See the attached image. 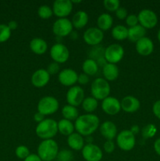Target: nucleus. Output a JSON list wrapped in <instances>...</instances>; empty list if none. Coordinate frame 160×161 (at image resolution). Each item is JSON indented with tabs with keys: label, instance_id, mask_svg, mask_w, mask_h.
<instances>
[{
	"label": "nucleus",
	"instance_id": "1",
	"mask_svg": "<svg viewBox=\"0 0 160 161\" xmlns=\"http://www.w3.org/2000/svg\"><path fill=\"white\" fill-rule=\"evenodd\" d=\"M100 125L98 116L94 114H83L78 116L75 122V129L82 136H89L97 130Z\"/></svg>",
	"mask_w": 160,
	"mask_h": 161
},
{
	"label": "nucleus",
	"instance_id": "2",
	"mask_svg": "<svg viewBox=\"0 0 160 161\" xmlns=\"http://www.w3.org/2000/svg\"><path fill=\"white\" fill-rule=\"evenodd\" d=\"M58 152V145L53 139L42 140L38 147V156L42 161L54 160Z\"/></svg>",
	"mask_w": 160,
	"mask_h": 161
},
{
	"label": "nucleus",
	"instance_id": "3",
	"mask_svg": "<svg viewBox=\"0 0 160 161\" xmlns=\"http://www.w3.org/2000/svg\"><path fill=\"white\" fill-rule=\"evenodd\" d=\"M58 131L57 122L53 119H45L35 128L36 135L43 140L52 139Z\"/></svg>",
	"mask_w": 160,
	"mask_h": 161
},
{
	"label": "nucleus",
	"instance_id": "4",
	"mask_svg": "<svg viewBox=\"0 0 160 161\" xmlns=\"http://www.w3.org/2000/svg\"><path fill=\"white\" fill-rule=\"evenodd\" d=\"M110 92V84L104 78H97L91 84V94L97 100L103 101L109 96Z\"/></svg>",
	"mask_w": 160,
	"mask_h": 161
},
{
	"label": "nucleus",
	"instance_id": "5",
	"mask_svg": "<svg viewBox=\"0 0 160 161\" xmlns=\"http://www.w3.org/2000/svg\"><path fill=\"white\" fill-rule=\"evenodd\" d=\"M59 108L57 99L52 96H45L41 98L38 103V112L44 116L52 115Z\"/></svg>",
	"mask_w": 160,
	"mask_h": 161
},
{
	"label": "nucleus",
	"instance_id": "6",
	"mask_svg": "<svg viewBox=\"0 0 160 161\" xmlns=\"http://www.w3.org/2000/svg\"><path fill=\"white\" fill-rule=\"evenodd\" d=\"M116 142L122 150L130 151L134 148L136 144L135 135L130 131V130H123L118 134Z\"/></svg>",
	"mask_w": 160,
	"mask_h": 161
},
{
	"label": "nucleus",
	"instance_id": "7",
	"mask_svg": "<svg viewBox=\"0 0 160 161\" xmlns=\"http://www.w3.org/2000/svg\"><path fill=\"white\" fill-rule=\"evenodd\" d=\"M124 56V49L117 43L108 46L104 51V58L108 63L115 64L119 62Z\"/></svg>",
	"mask_w": 160,
	"mask_h": 161
},
{
	"label": "nucleus",
	"instance_id": "8",
	"mask_svg": "<svg viewBox=\"0 0 160 161\" xmlns=\"http://www.w3.org/2000/svg\"><path fill=\"white\" fill-rule=\"evenodd\" d=\"M73 25L72 21L67 18H59L53 23V32L58 37H64L72 31Z\"/></svg>",
	"mask_w": 160,
	"mask_h": 161
},
{
	"label": "nucleus",
	"instance_id": "9",
	"mask_svg": "<svg viewBox=\"0 0 160 161\" xmlns=\"http://www.w3.org/2000/svg\"><path fill=\"white\" fill-rule=\"evenodd\" d=\"M50 56L56 63H64L69 58V50L64 44L58 42L53 45L50 49Z\"/></svg>",
	"mask_w": 160,
	"mask_h": 161
},
{
	"label": "nucleus",
	"instance_id": "10",
	"mask_svg": "<svg viewBox=\"0 0 160 161\" xmlns=\"http://www.w3.org/2000/svg\"><path fill=\"white\" fill-rule=\"evenodd\" d=\"M138 21L144 28H152L157 25L158 18L154 11L148 9H142L138 14Z\"/></svg>",
	"mask_w": 160,
	"mask_h": 161
},
{
	"label": "nucleus",
	"instance_id": "11",
	"mask_svg": "<svg viewBox=\"0 0 160 161\" xmlns=\"http://www.w3.org/2000/svg\"><path fill=\"white\" fill-rule=\"evenodd\" d=\"M73 3L71 0H56L53 4V12L60 18H64L71 14Z\"/></svg>",
	"mask_w": 160,
	"mask_h": 161
},
{
	"label": "nucleus",
	"instance_id": "12",
	"mask_svg": "<svg viewBox=\"0 0 160 161\" xmlns=\"http://www.w3.org/2000/svg\"><path fill=\"white\" fill-rule=\"evenodd\" d=\"M82 155L86 161H100L103 157V153L99 146L91 143L84 146L82 149Z\"/></svg>",
	"mask_w": 160,
	"mask_h": 161
},
{
	"label": "nucleus",
	"instance_id": "13",
	"mask_svg": "<svg viewBox=\"0 0 160 161\" xmlns=\"http://www.w3.org/2000/svg\"><path fill=\"white\" fill-rule=\"evenodd\" d=\"M66 99L68 105L72 106H78L84 100V91L78 86H73L67 92Z\"/></svg>",
	"mask_w": 160,
	"mask_h": 161
},
{
	"label": "nucleus",
	"instance_id": "14",
	"mask_svg": "<svg viewBox=\"0 0 160 161\" xmlns=\"http://www.w3.org/2000/svg\"><path fill=\"white\" fill-rule=\"evenodd\" d=\"M104 39V32L98 28L92 27L86 29L83 34V39L89 46H97Z\"/></svg>",
	"mask_w": 160,
	"mask_h": 161
},
{
	"label": "nucleus",
	"instance_id": "15",
	"mask_svg": "<svg viewBox=\"0 0 160 161\" xmlns=\"http://www.w3.org/2000/svg\"><path fill=\"white\" fill-rule=\"evenodd\" d=\"M101 108L105 113L114 116L118 114L121 110V103L115 97L108 96L102 101Z\"/></svg>",
	"mask_w": 160,
	"mask_h": 161
},
{
	"label": "nucleus",
	"instance_id": "16",
	"mask_svg": "<svg viewBox=\"0 0 160 161\" xmlns=\"http://www.w3.org/2000/svg\"><path fill=\"white\" fill-rule=\"evenodd\" d=\"M78 75L72 69H63L58 75V80L64 86H72L78 81Z\"/></svg>",
	"mask_w": 160,
	"mask_h": 161
},
{
	"label": "nucleus",
	"instance_id": "17",
	"mask_svg": "<svg viewBox=\"0 0 160 161\" xmlns=\"http://www.w3.org/2000/svg\"><path fill=\"white\" fill-rule=\"evenodd\" d=\"M50 80V75L46 69H39L36 70L31 75V83L35 87H42L49 83Z\"/></svg>",
	"mask_w": 160,
	"mask_h": 161
},
{
	"label": "nucleus",
	"instance_id": "18",
	"mask_svg": "<svg viewBox=\"0 0 160 161\" xmlns=\"http://www.w3.org/2000/svg\"><path fill=\"white\" fill-rule=\"evenodd\" d=\"M121 108L125 113H133L137 111L141 106L140 101L133 96H125L121 101Z\"/></svg>",
	"mask_w": 160,
	"mask_h": 161
},
{
	"label": "nucleus",
	"instance_id": "19",
	"mask_svg": "<svg viewBox=\"0 0 160 161\" xmlns=\"http://www.w3.org/2000/svg\"><path fill=\"white\" fill-rule=\"evenodd\" d=\"M136 50L139 54L147 56L153 52V42L147 37L142 38L136 42Z\"/></svg>",
	"mask_w": 160,
	"mask_h": 161
},
{
	"label": "nucleus",
	"instance_id": "20",
	"mask_svg": "<svg viewBox=\"0 0 160 161\" xmlns=\"http://www.w3.org/2000/svg\"><path fill=\"white\" fill-rule=\"evenodd\" d=\"M117 127L111 121H105L100 126V132L104 138L111 140L117 136Z\"/></svg>",
	"mask_w": 160,
	"mask_h": 161
},
{
	"label": "nucleus",
	"instance_id": "21",
	"mask_svg": "<svg viewBox=\"0 0 160 161\" xmlns=\"http://www.w3.org/2000/svg\"><path fill=\"white\" fill-rule=\"evenodd\" d=\"M146 29L141 25H137L128 29V38L127 39L133 42H136L142 38L145 37Z\"/></svg>",
	"mask_w": 160,
	"mask_h": 161
},
{
	"label": "nucleus",
	"instance_id": "22",
	"mask_svg": "<svg viewBox=\"0 0 160 161\" xmlns=\"http://www.w3.org/2000/svg\"><path fill=\"white\" fill-rule=\"evenodd\" d=\"M67 144L74 150H82L84 147V139L83 136L77 132H74L67 138Z\"/></svg>",
	"mask_w": 160,
	"mask_h": 161
},
{
	"label": "nucleus",
	"instance_id": "23",
	"mask_svg": "<svg viewBox=\"0 0 160 161\" xmlns=\"http://www.w3.org/2000/svg\"><path fill=\"white\" fill-rule=\"evenodd\" d=\"M48 48L46 42L41 38H34L30 42V49L36 54H42L45 53Z\"/></svg>",
	"mask_w": 160,
	"mask_h": 161
},
{
	"label": "nucleus",
	"instance_id": "24",
	"mask_svg": "<svg viewBox=\"0 0 160 161\" xmlns=\"http://www.w3.org/2000/svg\"><path fill=\"white\" fill-rule=\"evenodd\" d=\"M119 68L116 64L107 63L103 67V75L107 81H113L119 76Z\"/></svg>",
	"mask_w": 160,
	"mask_h": 161
},
{
	"label": "nucleus",
	"instance_id": "25",
	"mask_svg": "<svg viewBox=\"0 0 160 161\" xmlns=\"http://www.w3.org/2000/svg\"><path fill=\"white\" fill-rule=\"evenodd\" d=\"M89 17L84 10H79L74 14L72 23L73 27L76 28H83L87 25Z\"/></svg>",
	"mask_w": 160,
	"mask_h": 161
},
{
	"label": "nucleus",
	"instance_id": "26",
	"mask_svg": "<svg viewBox=\"0 0 160 161\" xmlns=\"http://www.w3.org/2000/svg\"><path fill=\"white\" fill-rule=\"evenodd\" d=\"M97 26L99 29L103 31H107L111 28L113 24V18L109 14H102L97 18Z\"/></svg>",
	"mask_w": 160,
	"mask_h": 161
},
{
	"label": "nucleus",
	"instance_id": "27",
	"mask_svg": "<svg viewBox=\"0 0 160 161\" xmlns=\"http://www.w3.org/2000/svg\"><path fill=\"white\" fill-rule=\"evenodd\" d=\"M57 127L58 131L66 136H69L70 135H72V133H74V130H75V125L72 124V121L65 119H61L57 123Z\"/></svg>",
	"mask_w": 160,
	"mask_h": 161
},
{
	"label": "nucleus",
	"instance_id": "28",
	"mask_svg": "<svg viewBox=\"0 0 160 161\" xmlns=\"http://www.w3.org/2000/svg\"><path fill=\"white\" fill-rule=\"evenodd\" d=\"M83 70L87 75H94L98 72V64L96 61L88 58L83 62Z\"/></svg>",
	"mask_w": 160,
	"mask_h": 161
},
{
	"label": "nucleus",
	"instance_id": "29",
	"mask_svg": "<svg viewBox=\"0 0 160 161\" xmlns=\"http://www.w3.org/2000/svg\"><path fill=\"white\" fill-rule=\"evenodd\" d=\"M62 115L64 119L67 120H76L78 117V111L76 107L70 105H66L62 108Z\"/></svg>",
	"mask_w": 160,
	"mask_h": 161
},
{
	"label": "nucleus",
	"instance_id": "30",
	"mask_svg": "<svg viewBox=\"0 0 160 161\" xmlns=\"http://www.w3.org/2000/svg\"><path fill=\"white\" fill-rule=\"evenodd\" d=\"M111 35L116 40H124L128 38V28L122 25H116L112 28Z\"/></svg>",
	"mask_w": 160,
	"mask_h": 161
},
{
	"label": "nucleus",
	"instance_id": "31",
	"mask_svg": "<svg viewBox=\"0 0 160 161\" xmlns=\"http://www.w3.org/2000/svg\"><path fill=\"white\" fill-rule=\"evenodd\" d=\"M83 109L87 113H93L97 109V106H98V102L96 98L93 97H88L86 98H84L83 103Z\"/></svg>",
	"mask_w": 160,
	"mask_h": 161
},
{
	"label": "nucleus",
	"instance_id": "32",
	"mask_svg": "<svg viewBox=\"0 0 160 161\" xmlns=\"http://www.w3.org/2000/svg\"><path fill=\"white\" fill-rule=\"evenodd\" d=\"M104 51L105 49H104L102 47L94 46V47H93V48L89 50V57L90 59L97 61L101 58H104Z\"/></svg>",
	"mask_w": 160,
	"mask_h": 161
},
{
	"label": "nucleus",
	"instance_id": "33",
	"mask_svg": "<svg viewBox=\"0 0 160 161\" xmlns=\"http://www.w3.org/2000/svg\"><path fill=\"white\" fill-rule=\"evenodd\" d=\"M157 129L154 124H147V125L144 126L143 127L142 130H141V135H142L143 138H150L155 136L156 134Z\"/></svg>",
	"mask_w": 160,
	"mask_h": 161
},
{
	"label": "nucleus",
	"instance_id": "34",
	"mask_svg": "<svg viewBox=\"0 0 160 161\" xmlns=\"http://www.w3.org/2000/svg\"><path fill=\"white\" fill-rule=\"evenodd\" d=\"M53 14V9L47 5H42L38 9V14L42 19L50 18L52 17Z\"/></svg>",
	"mask_w": 160,
	"mask_h": 161
},
{
	"label": "nucleus",
	"instance_id": "35",
	"mask_svg": "<svg viewBox=\"0 0 160 161\" xmlns=\"http://www.w3.org/2000/svg\"><path fill=\"white\" fill-rule=\"evenodd\" d=\"M11 30L9 29L7 25L0 24V43L5 42L10 38Z\"/></svg>",
	"mask_w": 160,
	"mask_h": 161
},
{
	"label": "nucleus",
	"instance_id": "36",
	"mask_svg": "<svg viewBox=\"0 0 160 161\" xmlns=\"http://www.w3.org/2000/svg\"><path fill=\"white\" fill-rule=\"evenodd\" d=\"M73 157L72 151L64 149L58 152L56 159L57 161H72L73 160Z\"/></svg>",
	"mask_w": 160,
	"mask_h": 161
},
{
	"label": "nucleus",
	"instance_id": "37",
	"mask_svg": "<svg viewBox=\"0 0 160 161\" xmlns=\"http://www.w3.org/2000/svg\"><path fill=\"white\" fill-rule=\"evenodd\" d=\"M103 4L108 11H116L120 7V2L119 0H104Z\"/></svg>",
	"mask_w": 160,
	"mask_h": 161
},
{
	"label": "nucleus",
	"instance_id": "38",
	"mask_svg": "<svg viewBox=\"0 0 160 161\" xmlns=\"http://www.w3.org/2000/svg\"><path fill=\"white\" fill-rule=\"evenodd\" d=\"M15 154L19 159L25 160L30 155V151L28 147L24 146H19L15 150Z\"/></svg>",
	"mask_w": 160,
	"mask_h": 161
},
{
	"label": "nucleus",
	"instance_id": "39",
	"mask_svg": "<svg viewBox=\"0 0 160 161\" xmlns=\"http://www.w3.org/2000/svg\"><path fill=\"white\" fill-rule=\"evenodd\" d=\"M125 22H126V25L130 26V28H132V27L137 25L139 21H138L137 16L135 14H130V15L127 16V17L125 18Z\"/></svg>",
	"mask_w": 160,
	"mask_h": 161
},
{
	"label": "nucleus",
	"instance_id": "40",
	"mask_svg": "<svg viewBox=\"0 0 160 161\" xmlns=\"http://www.w3.org/2000/svg\"><path fill=\"white\" fill-rule=\"evenodd\" d=\"M46 71L50 75H55V74H56L60 71V64L58 63L55 62V61H53V62H51L49 64Z\"/></svg>",
	"mask_w": 160,
	"mask_h": 161
},
{
	"label": "nucleus",
	"instance_id": "41",
	"mask_svg": "<svg viewBox=\"0 0 160 161\" xmlns=\"http://www.w3.org/2000/svg\"><path fill=\"white\" fill-rule=\"evenodd\" d=\"M115 143L113 142V141L111 140H108L107 142H105V143L104 144V149L106 153H111L114 152L115 150Z\"/></svg>",
	"mask_w": 160,
	"mask_h": 161
},
{
	"label": "nucleus",
	"instance_id": "42",
	"mask_svg": "<svg viewBox=\"0 0 160 161\" xmlns=\"http://www.w3.org/2000/svg\"><path fill=\"white\" fill-rule=\"evenodd\" d=\"M127 14H128V12H127L126 9H125L124 7H119L115 11L116 17L120 19V20H124V19L126 18L127 16H128Z\"/></svg>",
	"mask_w": 160,
	"mask_h": 161
},
{
	"label": "nucleus",
	"instance_id": "43",
	"mask_svg": "<svg viewBox=\"0 0 160 161\" xmlns=\"http://www.w3.org/2000/svg\"><path fill=\"white\" fill-rule=\"evenodd\" d=\"M89 81V75H87L85 73H81L80 75H78V83H80L82 85H85L86 83H88V82Z\"/></svg>",
	"mask_w": 160,
	"mask_h": 161
},
{
	"label": "nucleus",
	"instance_id": "44",
	"mask_svg": "<svg viewBox=\"0 0 160 161\" xmlns=\"http://www.w3.org/2000/svg\"><path fill=\"white\" fill-rule=\"evenodd\" d=\"M152 110H153V113L155 114V116L160 119V100L155 102L153 107H152Z\"/></svg>",
	"mask_w": 160,
	"mask_h": 161
},
{
	"label": "nucleus",
	"instance_id": "45",
	"mask_svg": "<svg viewBox=\"0 0 160 161\" xmlns=\"http://www.w3.org/2000/svg\"><path fill=\"white\" fill-rule=\"evenodd\" d=\"M24 161H42L38 154H30Z\"/></svg>",
	"mask_w": 160,
	"mask_h": 161
},
{
	"label": "nucleus",
	"instance_id": "46",
	"mask_svg": "<svg viewBox=\"0 0 160 161\" xmlns=\"http://www.w3.org/2000/svg\"><path fill=\"white\" fill-rule=\"evenodd\" d=\"M44 115H42V113H39V112H38V113H36L34 115V119H35V122H38L39 124V123H41L42 122V121H43L44 119Z\"/></svg>",
	"mask_w": 160,
	"mask_h": 161
},
{
	"label": "nucleus",
	"instance_id": "47",
	"mask_svg": "<svg viewBox=\"0 0 160 161\" xmlns=\"http://www.w3.org/2000/svg\"><path fill=\"white\" fill-rule=\"evenodd\" d=\"M154 149H155V151L156 152V153L158 156H160V138H158L155 142V143H154Z\"/></svg>",
	"mask_w": 160,
	"mask_h": 161
},
{
	"label": "nucleus",
	"instance_id": "48",
	"mask_svg": "<svg viewBox=\"0 0 160 161\" xmlns=\"http://www.w3.org/2000/svg\"><path fill=\"white\" fill-rule=\"evenodd\" d=\"M7 26L9 27V29L12 31V30L17 29V26H18V24H17V22L15 21V20H11V21H9V23H8Z\"/></svg>",
	"mask_w": 160,
	"mask_h": 161
},
{
	"label": "nucleus",
	"instance_id": "49",
	"mask_svg": "<svg viewBox=\"0 0 160 161\" xmlns=\"http://www.w3.org/2000/svg\"><path fill=\"white\" fill-rule=\"evenodd\" d=\"M130 131H131L132 133H133L134 135L139 133L140 128H139V127H138V125H133V126H132L131 128H130Z\"/></svg>",
	"mask_w": 160,
	"mask_h": 161
},
{
	"label": "nucleus",
	"instance_id": "50",
	"mask_svg": "<svg viewBox=\"0 0 160 161\" xmlns=\"http://www.w3.org/2000/svg\"><path fill=\"white\" fill-rule=\"evenodd\" d=\"M70 36H71V38H72V39H76L77 38H78V34H77L76 31H72V32L70 33Z\"/></svg>",
	"mask_w": 160,
	"mask_h": 161
},
{
	"label": "nucleus",
	"instance_id": "51",
	"mask_svg": "<svg viewBox=\"0 0 160 161\" xmlns=\"http://www.w3.org/2000/svg\"><path fill=\"white\" fill-rule=\"evenodd\" d=\"M158 39L159 40V42H160V29H159V31H158Z\"/></svg>",
	"mask_w": 160,
	"mask_h": 161
},
{
	"label": "nucleus",
	"instance_id": "52",
	"mask_svg": "<svg viewBox=\"0 0 160 161\" xmlns=\"http://www.w3.org/2000/svg\"><path fill=\"white\" fill-rule=\"evenodd\" d=\"M52 161H54V160H52Z\"/></svg>",
	"mask_w": 160,
	"mask_h": 161
}]
</instances>
